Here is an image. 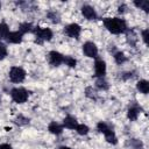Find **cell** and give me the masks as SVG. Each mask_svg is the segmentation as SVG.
<instances>
[{"mask_svg":"<svg viewBox=\"0 0 149 149\" xmlns=\"http://www.w3.org/2000/svg\"><path fill=\"white\" fill-rule=\"evenodd\" d=\"M104 26L109 33L116 34V35L123 34L128 29L126 21L120 17H106L104 19Z\"/></svg>","mask_w":149,"mask_h":149,"instance_id":"cell-1","label":"cell"},{"mask_svg":"<svg viewBox=\"0 0 149 149\" xmlns=\"http://www.w3.org/2000/svg\"><path fill=\"white\" fill-rule=\"evenodd\" d=\"M97 129L105 135V139L108 143H111V144H116L118 143V137H116L114 130L112 129V127L108 123H106L104 121H99L97 123Z\"/></svg>","mask_w":149,"mask_h":149,"instance_id":"cell-2","label":"cell"},{"mask_svg":"<svg viewBox=\"0 0 149 149\" xmlns=\"http://www.w3.org/2000/svg\"><path fill=\"white\" fill-rule=\"evenodd\" d=\"M28 91L23 87H14L10 90V97L16 104H23L28 100Z\"/></svg>","mask_w":149,"mask_h":149,"instance_id":"cell-3","label":"cell"},{"mask_svg":"<svg viewBox=\"0 0 149 149\" xmlns=\"http://www.w3.org/2000/svg\"><path fill=\"white\" fill-rule=\"evenodd\" d=\"M33 33L35 34L38 43H42L44 41H50L52 38V31L49 28H41V27H34Z\"/></svg>","mask_w":149,"mask_h":149,"instance_id":"cell-4","label":"cell"},{"mask_svg":"<svg viewBox=\"0 0 149 149\" xmlns=\"http://www.w3.org/2000/svg\"><path fill=\"white\" fill-rule=\"evenodd\" d=\"M8 76H9L10 81H13L15 84H19V83H22L24 80L26 71L20 66H13V68H10Z\"/></svg>","mask_w":149,"mask_h":149,"instance_id":"cell-5","label":"cell"},{"mask_svg":"<svg viewBox=\"0 0 149 149\" xmlns=\"http://www.w3.org/2000/svg\"><path fill=\"white\" fill-rule=\"evenodd\" d=\"M83 52L85 56H87L90 58H97L98 57V48L91 41H87L83 44Z\"/></svg>","mask_w":149,"mask_h":149,"instance_id":"cell-6","label":"cell"},{"mask_svg":"<svg viewBox=\"0 0 149 149\" xmlns=\"http://www.w3.org/2000/svg\"><path fill=\"white\" fill-rule=\"evenodd\" d=\"M80 31H81V28L78 23H70L64 28V33L72 38H78L80 35Z\"/></svg>","mask_w":149,"mask_h":149,"instance_id":"cell-7","label":"cell"},{"mask_svg":"<svg viewBox=\"0 0 149 149\" xmlns=\"http://www.w3.org/2000/svg\"><path fill=\"white\" fill-rule=\"evenodd\" d=\"M48 58H49V63L52 66H58L64 62V55H62L61 52L55 51V50L49 52V57Z\"/></svg>","mask_w":149,"mask_h":149,"instance_id":"cell-8","label":"cell"},{"mask_svg":"<svg viewBox=\"0 0 149 149\" xmlns=\"http://www.w3.org/2000/svg\"><path fill=\"white\" fill-rule=\"evenodd\" d=\"M142 111V108L134 101L132 105H129L128 107V111H127V118L130 120V121H135L140 114V112Z\"/></svg>","mask_w":149,"mask_h":149,"instance_id":"cell-9","label":"cell"},{"mask_svg":"<svg viewBox=\"0 0 149 149\" xmlns=\"http://www.w3.org/2000/svg\"><path fill=\"white\" fill-rule=\"evenodd\" d=\"M94 72H95V77L100 78V77H105L106 74V63L102 59H95L94 62Z\"/></svg>","mask_w":149,"mask_h":149,"instance_id":"cell-10","label":"cell"},{"mask_svg":"<svg viewBox=\"0 0 149 149\" xmlns=\"http://www.w3.org/2000/svg\"><path fill=\"white\" fill-rule=\"evenodd\" d=\"M81 14H83L84 17L87 19V20H95L97 16H98L95 9H94L92 6H90V5H84V6L81 7Z\"/></svg>","mask_w":149,"mask_h":149,"instance_id":"cell-11","label":"cell"},{"mask_svg":"<svg viewBox=\"0 0 149 149\" xmlns=\"http://www.w3.org/2000/svg\"><path fill=\"white\" fill-rule=\"evenodd\" d=\"M23 38V34H21L19 30L16 31H9V34L7 35V37L5 38L8 43H13V44H19L22 42Z\"/></svg>","mask_w":149,"mask_h":149,"instance_id":"cell-12","label":"cell"},{"mask_svg":"<svg viewBox=\"0 0 149 149\" xmlns=\"http://www.w3.org/2000/svg\"><path fill=\"white\" fill-rule=\"evenodd\" d=\"M78 122H77V119L72 115H66L63 120V126L68 129H76Z\"/></svg>","mask_w":149,"mask_h":149,"instance_id":"cell-13","label":"cell"},{"mask_svg":"<svg viewBox=\"0 0 149 149\" xmlns=\"http://www.w3.org/2000/svg\"><path fill=\"white\" fill-rule=\"evenodd\" d=\"M48 130H49L51 134H54V135H61V134L63 133V126L59 125V123L56 122V121H52V122L49 123Z\"/></svg>","mask_w":149,"mask_h":149,"instance_id":"cell-14","label":"cell"},{"mask_svg":"<svg viewBox=\"0 0 149 149\" xmlns=\"http://www.w3.org/2000/svg\"><path fill=\"white\" fill-rule=\"evenodd\" d=\"M136 88L139 92L143 93V94H147L149 92V81L146 80V79H141L137 81L136 84Z\"/></svg>","mask_w":149,"mask_h":149,"instance_id":"cell-15","label":"cell"},{"mask_svg":"<svg viewBox=\"0 0 149 149\" xmlns=\"http://www.w3.org/2000/svg\"><path fill=\"white\" fill-rule=\"evenodd\" d=\"M33 24L29 23V22H23V23H20L19 26V31L21 34H26V33H30L33 31Z\"/></svg>","mask_w":149,"mask_h":149,"instance_id":"cell-16","label":"cell"},{"mask_svg":"<svg viewBox=\"0 0 149 149\" xmlns=\"http://www.w3.org/2000/svg\"><path fill=\"white\" fill-rule=\"evenodd\" d=\"M114 61H115L116 64L121 65V64H123L125 62H127V56H126L122 51H118V52L114 54Z\"/></svg>","mask_w":149,"mask_h":149,"instance_id":"cell-17","label":"cell"},{"mask_svg":"<svg viewBox=\"0 0 149 149\" xmlns=\"http://www.w3.org/2000/svg\"><path fill=\"white\" fill-rule=\"evenodd\" d=\"M47 17L50 19V21L54 22V23H59V22H61V16H59V14H58L56 10H50V12H48V13H47Z\"/></svg>","mask_w":149,"mask_h":149,"instance_id":"cell-18","label":"cell"},{"mask_svg":"<svg viewBox=\"0 0 149 149\" xmlns=\"http://www.w3.org/2000/svg\"><path fill=\"white\" fill-rule=\"evenodd\" d=\"M95 85H97V87H98L99 90H102V91H106V90H108V87H109L108 83L106 81V79H105L104 77L98 78L97 81H95Z\"/></svg>","mask_w":149,"mask_h":149,"instance_id":"cell-19","label":"cell"},{"mask_svg":"<svg viewBox=\"0 0 149 149\" xmlns=\"http://www.w3.org/2000/svg\"><path fill=\"white\" fill-rule=\"evenodd\" d=\"M9 34V27L6 22L0 23V38H6L7 35Z\"/></svg>","mask_w":149,"mask_h":149,"instance_id":"cell-20","label":"cell"},{"mask_svg":"<svg viewBox=\"0 0 149 149\" xmlns=\"http://www.w3.org/2000/svg\"><path fill=\"white\" fill-rule=\"evenodd\" d=\"M76 132L79 134V135H86L88 132H90V128L84 125V123H78L77 127H76Z\"/></svg>","mask_w":149,"mask_h":149,"instance_id":"cell-21","label":"cell"},{"mask_svg":"<svg viewBox=\"0 0 149 149\" xmlns=\"http://www.w3.org/2000/svg\"><path fill=\"white\" fill-rule=\"evenodd\" d=\"M134 5L140 8V9H143L144 12H148L149 9V2L146 1V0H140V1H134Z\"/></svg>","mask_w":149,"mask_h":149,"instance_id":"cell-22","label":"cell"},{"mask_svg":"<svg viewBox=\"0 0 149 149\" xmlns=\"http://www.w3.org/2000/svg\"><path fill=\"white\" fill-rule=\"evenodd\" d=\"M63 63H65L70 68H74L76 64H77V61L73 57H71V56H64V62Z\"/></svg>","mask_w":149,"mask_h":149,"instance_id":"cell-23","label":"cell"},{"mask_svg":"<svg viewBox=\"0 0 149 149\" xmlns=\"http://www.w3.org/2000/svg\"><path fill=\"white\" fill-rule=\"evenodd\" d=\"M16 125H19V126H23V125H27V123H29V119H27V118H24L23 115H19L16 119H15V121H14Z\"/></svg>","mask_w":149,"mask_h":149,"instance_id":"cell-24","label":"cell"},{"mask_svg":"<svg viewBox=\"0 0 149 149\" xmlns=\"http://www.w3.org/2000/svg\"><path fill=\"white\" fill-rule=\"evenodd\" d=\"M6 56H7V47H6V44L0 42V61L3 59Z\"/></svg>","mask_w":149,"mask_h":149,"instance_id":"cell-25","label":"cell"},{"mask_svg":"<svg viewBox=\"0 0 149 149\" xmlns=\"http://www.w3.org/2000/svg\"><path fill=\"white\" fill-rule=\"evenodd\" d=\"M133 149H142V142L139 140H132L130 141Z\"/></svg>","mask_w":149,"mask_h":149,"instance_id":"cell-26","label":"cell"},{"mask_svg":"<svg viewBox=\"0 0 149 149\" xmlns=\"http://www.w3.org/2000/svg\"><path fill=\"white\" fill-rule=\"evenodd\" d=\"M148 36H149V30L148 29L142 30V40H143L146 45H148Z\"/></svg>","mask_w":149,"mask_h":149,"instance_id":"cell-27","label":"cell"},{"mask_svg":"<svg viewBox=\"0 0 149 149\" xmlns=\"http://www.w3.org/2000/svg\"><path fill=\"white\" fill-rule=\"evenodd\" d=\"M118 9H119V13H125L126 12V9H127V6L125 5V3H122V5H120L119 7H118Z\"/></svg>","mask_w":149,"mask_h":149,"instance_id":"cell-28","label":"cell"},{"mask_svg":"<svg viewBox=\"0 0 149 149\" xmlns=\"http://www.w3.org/2000/svg\"><path fill=\"white\" fill-rule=\"evenodd\" d=\"M0 149H13V148H12V146L8 144V143H1V144H0Z\"/></svg>","mask_w":149,"mask_h":149,"instance_id":"cell-29","label":"cell"},{"mask_svg":"<svg viewBox=\"0 0 149 149\" xmlns=\"http://www.w3.org/2000/svg\"><path fill=\"white\" fill-rule=\"evenodd\" d=\"M57 149H71L70 147H66V146H61V147H58Z\"/></svg>","mask_w":149,"mask_h":149,"instance_id":"cell-30","label":"cell"},{"mask_svg":"<svg viewBox=\"0 0 149 149\" xmlns=\"http://www.w3.org/2000/svg\"><path fill=\"white\" fill-rule=\"evenodd\" d=\"M0 9H1V3H0Z\"/></svg>","mask_w":149,"mask_h":149,"instance_id":"cell-31","label":"cell"}]
</instances>
